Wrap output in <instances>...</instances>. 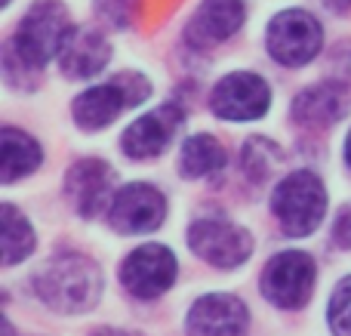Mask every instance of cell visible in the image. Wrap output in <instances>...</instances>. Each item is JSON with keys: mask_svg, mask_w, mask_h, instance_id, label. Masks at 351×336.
<instances>
[{"mask_svg": "<svg viewBox=\"0 0 351 336\" xmlns=\"http://www.w3.org/2000/svg\"><path fill=\"white\" fill-rule=\"evenodd\" d=\"M321 22L305 10H284L268 25V53L280 65H308L321 53Z\"/></svg>", "mask_w": 351, "mask_h": 336, "instance_id": "5", "label": "cell"}, {"mask_svg": "<svg viewBox=\"0 0 351 336\" xmlns=\"http://www.w3.org/2000/svg\"><path fill=\"white\" fill-rule=\"evenodd\" d=\"M34 250L31 222L12 204H3V265H16Z\"/></svg>", "mask_w": 351, "mask_h": 336, "instance_id": "19", "label": "cell"}, {"mask_svg": "<svg viewBox=\"0 0 351 336\" xmlns=\"http://www.w3.org/2000/svg\"><path fill=\"white\" fill-rule=\"evenodd\" d=\"M225 167V148L219 145L213 136L197 133L182 145V173L191 179L213 176Z\"/></svg>", "mask_w": 351, "mask_h": 336, "instance_id": "18", "label": "cell"}, {"mask_svg": "<svg viewBox=\"0 0 351 336\" xmlns=\"http://www.w3.org/2000/svg\"><path fill=\"white\" fill-rule=\"evenodd\" d=\"M188 244L204 263L216 269H237L253 253V238L241 226H231L225 219H200L188 232Z\"/></svg>", "mask_w": 351, "mask_h": 336, "instance_id": "7", "label": "cell"}, {"mask_svg": "<svg viewBox=\"0 0 351 336\" xmlns=\"http://www.w3.org/2000/svg\"><path fill=\"white\" fill-rule=\"evenodd\" d=\"M336 244L351 247V204L339 213V219H336Z\"/></svg>", "mask_w": 351, "mask_h": 336, "instance_id": "23", "label": "cell"}, {"mask_svg": "<svg viewBox=\"0 0 351 336\" xmlns=\"http://www.w3.org/2000/svg\"><path fill=\"white\" fill-rule=\"evenodd\" d=\"M148 96H152L148 77H142V74H136V71L117 74L114 80L90 86L86 93H80V96L74 99V121L84 130L108 127L121 111L136 108V105H142Z\"/></svg>", "mask_w": 351, "mask_h": 336, "instance_id": "4", "label": "cell"}, {"mask_svg": "<svg viewBox=\"0 0 351 336\" xmlns=\"http://www.w3.org/2000/svg\"><path fill=\"white\" fill-rule=\"evenodd\" d=\"M278 160H280V148L274 142L262 139V136H253L241 152V170L253 182H265L268 173L278 167Z\"/></svg>", "mask_w": 351, "mask_h": 336, "instance_id": "20", "label": "cell"}, {"mask_svg": "<svg viewBox=\"0 0 351 336\" xmlns=\"http://www.w3.org/2000/svg\"><path fill=\"white\" fill-rule=\"evenodd\" d=\"M111 59V47L99 31L93 28H71L59 49L62 71L74 80H86L99 74Z\"/></svg>", "mask_w": 351, "mask_h": 336, "instance_id": "15", "label": "cell"}, {"mask_svg": "<svg viewBox=\"0 0 351 336\" xmlns=\"http://www.w3.org/2000/svg\"><path fill=\"white\" fill-rule=\"evenodd\" d=\"M176 253L164 244H145L133 250L121 265V281L139 300H154L167 293L176 281Z\"/></svg>", "mask_w": 351, "mask_h": 336, "instance_id": "8", "label": "cell"}, {"mask_svg": "<svg viewBox=\"0 0 351 336\" xmlns=\"http://www.w3.org/2000/svg\"><path fill=\"white\" fill-rule=\"evenodd\" d=\"M133 10H136V0H96V12H102L111 25H117V28L130 25Z\"/></svg>", "mask_w": 351, "mask_h": 336, "instance_id": "22", "label": "cell"}, {"mask_svg": "<svg viewBox=\"0 0 351 336\" xmlns=\"http://www.w3.org/2000/svg\"><path fill=\"white\" fill-rule=\"evenodd\" d=\"M68 31L71 25H68L65 6L59 0H37L19 25L16 43H12L16 59L25 68H43L53 56H59Z\"/></svg>", "mask_w": 351, "mask_h": 336, "instance_id": "3", "label": "cell"}, {"mask_svg": "<svg viewBox=\"0 0 351 336\" xmlns=\"http://www.w3.org/2000/svg\"><path fill=\"white\" fill-rule=\"evenodd\" d=\"M182 127V108L179 105H160V108L142 115L139 121H133L123 133L121 145L133 160H148L158 158L167 145L173 142V136Z\"/></svg>", "mask_w": 351, "mask_h": 336, "instance_id": "11", "label": "cell"}, {"mask_svg": "<svg viewBox=\"0 0 351 336\" xmlns=\"http://www.w3.org/2000/svg\"><path fill=\"white\" fill-rule=\"evenodd\" d=\"M210 105L225 121H256L271 105V90H268V84L259 74L234 71L216 84Z\"/></svg>", "mask_w": 351, "mask_h": 336, "instance_id": "9", "label": "cell"}, {"mask_svg": "<svg viewBox=\"0 0 351 336\" xmlns=\"http://www.w3.org/2000/svg\"><path fill=\"white\" fill-rule=\"evenodd\" d=\"M247 306L228 293L200 296L188 312V333L191 336H243L247 331Z\"/></svg>", "mask_w": 351, "mask_h": 336, "instance_id": "12", "label": "cell"}, {"mask_svg": "<svg viewBox=\"0 0 351 336\" xmlns=\"http://www.w3.org/2000/svg\"><path fill=\"white\" fill-rule=\"evenodd\" d=\"M34 287L56 312H86L102 293V275L86 256H59L37 272Z\"/></svg>", "mask_w": 351, "mask_h": 336, "instance_id": "1", "label": "cell"}, {"mask_svg": "<svg viewBox=\"0 0 351 336\" xmlns=\"http://www.w3.org/2000/svg\"><path fill=\"white\" fill-rule=\"evenodd\" d=\"M93 336H136V333H130V331H117V327H102V331H96Z\"/></svg>", "mask_w": 351, "mask_h": 336, "instance_id": "24", "label": "cell"}, {"mask_svg": "<svg viewBox=\"0 0 351 336\" xmlns=\"http://www.w3.org/2000/svg\"><path fill=\"white\" fill-rule=\"evenodd\" d=\"M247 19L243 0H204L197 16L188 22V43L191 47H216L228 40Z\"/></svg>", "mask_w": 351, "mask_h": 336, "instance_id": "14", "label": "cell"}, {"mask_svg": "<svg viewBox=\"0 0 351 336\" xmlns=\"http://www.w3.org/2000/svg\"><path fill=\"white\" fill-rule=\"evenodd\" d=\"M346 160H348V167H351V133H348V139H346Z\"/></svg>", "mask_w": 351, "mask_h": 336, "instance_id": "26", "label": "cell"}, {"mask_svg": "<svg viewBox=\"0 0 351 336\" xmlns=\"http://www.w3.org/2000/svg\"><path fill=\"white\" fill-rule=\"evenodd\" d=\"M3 3H10V0H3Z\"/></svg>", "mask_w": 351, "mask_h": 336, "instance_id": "27", "label": "cell"}, {"mask_svg": "<svg viewBox=\"0 0 351 336\" xmlns=\"http://www.w3.org/2000/svg\"><path fill=\"white\" fill-rule=\"evenodd\" d=\"M271 210L280 219L287 235L293 238H308L317 226H321L324 213H327V189L324 182L308 170H299L287 176L284 182L274 189Z\"/></svg>", "mask_w": 351, "mask_h": 336, "instance_id": "2", "label": "cell"}, {"mask_svg": "<svg viewBox=\"0 0 351 336\" xmlns=\"http://www.w3.org/2000/svg\"><path fill=\"white\" fill-rule=\"evenodd\" d=\"M348 111V90L342 84H321L299 93L293 102V117L305 127H330Z\"/></svg>", "mask_w": 351, "mask_h": 336, "instance_id": "16", "label": "cell"}, {"mask_svg": "<svg viewBox=\"0 0 351 336\" xmlns=\"http://www.w3.org/2000/svg\"><path fill=\"white\" fill-rule=\"evenodd\" d=\"M65 195H68L71 207L77 210L80 216L93 219V216H96L99 210L108 204V195H111V167L105 164V160H96V158L77 160V164L68 170Z\"/></svg>", "mask_w": 351, "mask_h": 336, "instance_id": "13", "label": "cell"}, {"mask_svg": "<svg viewBox=\"0 0 351 336\" xmlns=\"http://www.w3.org/2000/svg\"><path fill=\"white\" fill-rule=\"evenodd\" d=\"M324 3H327L330 10H336V12H346V10H351V0H324Z\"/></svg>", "mask_w": 351, "mask_h": 336, "instance_id": "25", "label": "cell"}, {"mask_svg": "<svg viewBox=\"0 0 351 336\" xmlns=\"http://www.w3.org/2000/svg\"><path fill=\"white\" fill-rule=\"evenodd\" d=\"M327 321L336 336H351V278H342L336 284L333 296H330Z\"/></svg>", "mask_w": 351, "mask_h": 336, "instance_id": "21", "label": "cell"}, {"mask_svg": "<svg viewBox=\"0 0 351 336\" xmlns=\"http://www.w3.org/2000/svg\"><path fill=\"white\" fill-rule=\"evenodd\" d=\"M315 287V263L308 253H278L262 272V293L278 309H302Z\"/></svg>", "mask_w": 351, "mask_h": 336, "instance_id": "6", "label": "cell"}, {"mask_svg": "<svg viewBox=\"0 0 351 336\" xmlns=\"http://www.w3.org/2000/svg\"><path fill=\"white\" fill-rule=\"evenodd\" d=\"M108 216H111V226L121 235H145V232H154L164 222L167 201L154 185L133 182L114 195Z\"/></svg>", "mask_w": 351, "mask_h": 336, "instance_id": "10", "label": "cell"}, {"mask_svg": "<svg viewBox=\"0 0 351 336\" xmlns=\"http://www.w3.org/2000/svg\"><path fill=\"white\" fill-rule=\"evenodd\" d=\"M40 158H43L40 145L31 136H25L22 130H12V127L3 130V158H0V164H3L0 179H3V185H12L16 179L34 173L40 167Z\"/></svg>", "mask_w": 351, "mask_h": 336, "instance_id": "17", "label": "cell"}]
</instances>
